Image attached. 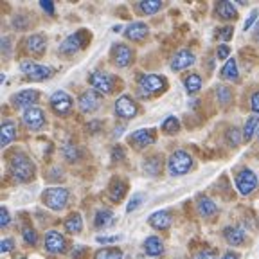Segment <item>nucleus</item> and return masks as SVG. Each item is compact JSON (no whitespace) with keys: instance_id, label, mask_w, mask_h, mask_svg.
I'll return each instance as SVG.
<instances>
[{"instance_id":"obj_27","label":"nucleus","mask_w":259,"mask_h":259,"mask_svg":"<svg viewBox=\"0 0 259 259\" xmlns=\"http://www.w3.org/2000/svg\"><path fill=\"white\" fill-rule=\"evenodd\" d=\"M83 229V220H81L79 212H72L69 218L65 220V231L69 234H79Z\"/></svg>"},{"instance_id":"obj_41","label":"nucleus","mask_w":259,"mask_h":259,"mask_svg":"<svg viewBox=\"0 0 259 259\" xmlns=\"http://www.w3.org/2000/svg\"><path fill=\"white\" fill-rule=\"evenodd\" d=\"M232 34H234V29H232L231 25H225V27H222V29H220V31H218V36L222 38L223 41L231 40Z\"/></svg>"},{"instance_id":"obj_51","label":"nucleus","mask_w":259,"mask_h":259,"mask_svg":"<svg viewBox=\"0 0 259 259\" xmlns=\"http://www.w3.org/2000/svg\"><path fill=\"white\" fill-rule=\"evenodd\" d=\"M83 252H85V247H81V245H77L76 250H72V257H74V259H77L81 254H83Z\"/></svg>"},{"instance_id":"obj_3","label":"nucleus","mask_w":259,"mask_h":259,"mask_svg":"<svg viewBox=\"0 0 259 259\" xmlns=\"http://www.w3.org/2000/svg\"><path fill=\"white\" fill-rule=\"evenodd\" d=\"M167 87V81L157 74H144L139 77V92L142 97H150L153 94L164 92Z\"/></svg>"},{"instance_id":"obj_24","label":"nucleus","mask_w":259,"mask_h":259,"mask_svg":"<svg viewBox=\"0 0 259 259\" xmlns=\"http://www.w3.org/2000/svg\"><path fill=\"white\" fill-rule=\"evenodd\" d=\"M198 212L200 216H203V218H209V216H214L216 212H218V205H216L214 202L210 198H207V196H200L198 198Z\"/></svg>"},{"instance_id":"obj_1","label":"nucleus","mask_w":259,"mask_h":259,"mask_svg":"<svg viewBox=\"0 0 259 259\" xmlns=\"http://www.w3.org/2000/svg\"><path fill=\"white\" fill-rule=\"evenodd\" d=\"M9 173H11L13 180H16V182H29L34 177V164H32L27 155L16 153L9 160Z\"/></svg>"},{"instance_id":"obj_34","label":"nucleus","mask_w":259,"mask_h":259,"mask_svg":"<svg viewBox=\"0 0 259 259\" xmlns=\"http://www.w3.org/2000/svg\"><path fill=\"white\" fill-rule=\"evenodd\" d=\"M184 83H186L187 94H196L200 89H202V77H200L198 74H189Z\"/></svg>"},{"instance_id":"obj_33","label":"nucleus","mask_w":259,"mask_h":259,"mask_svg":"<svg viewBox=\"0 0 259 259\" xmlns=\"http://www.w3.org/2000/svg\"><path fill=\"white\" fill-rule=\"evenodd\" d=\"M61 153H63L65 160L77 162V158H79V148L76 144H72V142H65V146L61 148Z\"/></svg>"},{"instance_id":"obj_45","label":"nucleus","mask_w":259,"mask_h":259,"mask_svg":"<svg viewBox=\"0 0 259 259\" xmlns=\"http://www.w3.org/2000/svg\"><path fill=\"white\" fill-rule=\"evenodd\" d=\"M229 54H231V47L229 45H218V60H229Z\"/></svg>"},{"instance_id":"obj_25","label":"nucleus","mask_w":259,"mask_h":259,"mask_svg":"<svg viewBox=\"0 0 259 259\" xmlns=\"http://www.w3.org/2000/svg\"><path fill=\"white\" fill-rule=\"evenodd\" d=\"M238 63H236V60L232 58V60H227V63L222 67V70H220V77L225 81H238Z\"/></svg>"},{"instance_id":"obj_20","label":"nucleus","mask_w":259,"mask_h":259,"mask_svg":"<svg viewBox=\"0 0 259 259\" xmlns=\"http://www.w3.org/2000/svg\"><path fill=\"white\" fill-rule=\"evenodd\" d=\"M223 238L229 245L232 247H238V245H243L245 243V231L241 227H225L223 229Z\"/></svg>"},{"instance_id":"obj_38","label":"nucleus","mask_w":259,"mask_h":259,"mask_svg":"<svg viewBox=\"0 0 259 259\" xmlns=\"http://www.w3.org/2000/svg\"><path fill=\"white\" fill-rule=\"evenodd\" d=\"M241 135H239V130L236 128V126H232L229 132H227V142H229V146H232V148H236V146L241 142Z\"/></svg>"},{"instance_id":"obj_39","label":"nucleus","mask_w":259,"mask_h":259,"mask_svg":"<svg viewBox=\"0 0 259 259\" xmlns=\"http://www.w3.org/2000/svg\"><path fill=\"white\" fill-rule=\"evenodd\" d=\"M142 202H144V194L137 193L132 196V200H130L128 207H126V212H134V210H137L139 207L142 205Z\"/></svg>"},{"instance_id":"obj_54","label":"nucleus","mask_w":259,"mask_h":259,"mask_svg":"<svg viewBox=\"0 0 259 259\" xmlns=\"http://www.w3.org/2000/svg\"><path fill=\"white\" fill-rule=\"evenodd\" d=\"M254 40L259 44V25H257V31H255V34H254Z\"/></svg>"},{"instance_id":"obj_35","label":"nucleus","mask_w":259,"mask_h":259,"mask_svg":"<svg viewBox=\"0 0 259 259\" xmlns=\"http://www.w3.org/2000/svg\"><path fill=\"white\" fill-rule=\"evenodd\" d=\"M178 130H180V121L173 115L166 119V121L162 122V132L167 135H173V134H178Z\"/></svg>"},{"instance_id":"obj_43","label":"nucleus","mask_w":259,"mask_h":259,"mask_svg":"<svg viewBox=\"0 0 259 259\" xmlns=\"http://www.w3.org/2000/svg\"><path fill=\"white\" fill-rule=\"evenodd\" d=\"M257 15H259L257 9H252L250 15H248V18L245 20V24H243V29H245V31H247V29H250V27H252V24H254V22L257 20Z\"/></svg>"},{"instance_id":"obj_52","label":"nucleus","mask_w":259,"mask_h":259,"mask_svg":"<svg viewBox=\"0 0 259 259\" xmlns=\"http://www.w3.org/2000/svg\"><path fill=\"white\" fill-rule=\"evenodd\" d=\"M99 128H101V122H92V124L87 126V130H94V134H96Z\"/></svg>"},{"instance_id":"obj_47","label":"nucleus","mask_w":259,"mask_h":259,"mask_svg":"<svg viewBox=\"0 0 259 259\" xmlns=\"http://www.w3.org/2000/svg\"><path fill=\"white\" fill-rule=\"evenodd\" d=\"M124 157H126V153H124V150H122L121 146H115L112 150V160H124Z\"/></svg>"},{"instance_id":"obj_13","label":"nucleus","mask_w":259,"mask_h":259,"mask_svg":"<svg viewBox=\"0 0 259 259\" xmlns=\"http://www.w3.org/2000/svg\"><path fill=\"white\" fill-rule=\"evenodd\" d=\"M137 110H139L137 103H135L130 96H121L117 101H115V113H117L119 117H122V119L135 117Z\"/></svg>"},{"instance_id":"obj_18","label":"nucleus","mask_w":259,"mask_h":259,"mask_svg":"<svg viewBox=\"0 0 259 259\" xmlns=\"http://www.w3.org/2000/svg\"><path fill=\"white\" fill-rule=\"evenodd\" d=\"M148 222H150V225L153 227V229H157V231H166V229L171 227V223H173V218H171L169 210H157V212H153V214L148 218Z\"/></svg>"},{"instance_id":"obj_17","label":"nucleus","mask_w":259,"mask_h":259,"mask_svg":"<svg viewBox=\"0 0 259 259\" xmlns=\"http://www.w3.org/2000/svg\"><path fill=\"white\" fill-rule=\"evenodd\" d=\"M194 61H196L194 54L191 53V51H187V49H182V51H178L173 56V60H171V69L173 70L189 69L191 65H194Z\"/></svg>"},{"instance_id":"obj_15","label":"nucleus","mask_w":259,"mask_h":259,"mask_svg":"<svg viewBox=\"0 0 259 259\" xmlns=\"http://www.w3.org/2000/svg\"><path fill=\"white\" fill-rule=\"evenodd\" d=\"M38 97H40V92H38V90L27 89V90H22V92L15 94V96L11 97V103L16 106V108L27 110L38 101Z\"/></svg>"},{"instance_id":"obj_26","label":"nucleus","mask_w":259,"mask_h":259,"mask_svg":"<svg viewBox=\"0 0 259 259\" xmlns=\"http://www.w3.org/2000/svg\"><path fill=\"white\" fill-rule=\"evenodd\" d=\"M16 137V124L11 121H6L0 128V144L8 146L9 142H13V139Z\"/></svg>"},{"instance_id":"obj_37","label":"nucleus","mask_w":259,"mask_h":259,"mask_svg":"<svg viewBox=\"0 0 259 259\" xmlns=\"http://www.w3.org/2000/svg\"><path fill=\"white\" fill-rule=\"evenodd\" d=\"M216 97H218V101L222 103V105H229L232 99L231 89H227V87H218V89H216Z\"/></svg>"},{"instance_id":"obj_49","label":"nucleus","mask_w":259,"mask_h":259,"mask_svg":"<svg viewBox=\"0 0 259 259\" xmlns=\"http://www.w3.org/2000/svg\"><path fill=\"white\" fill-rule=\"evenodd\" d=\"M40 6H41V9H44V11L49 13V15H54V4L51 2V0H41Z\"/></svg>"},{"instance_id":"obj_12","label":"nucleus","mask_w":259,"mask_h":259,"mask_svg":"<svg viewBox=\"0 0 259 259\" xmlns=\"http://www.w3.org/2000/svg\"><path fill=\"white\" fill-rule=\"evenodd\" d=\"M128 142L134 148L141 150V148H146V146H151L155 142V130L151 128H142V130H137L134 134L128 137Z\"/></svg>"},{"instance_id":"obj_22","label":"nucleus","mask_w":259,"mask_h":259,"mask_svg":"<svg viewBox=\"0 0 259 259\" xmlns=\"http://www.w3.org/2000/svg\"><path fill=\"white\" fill-rule=\"evenodd\" d=\"M144 252L151 257H157V255L164 254V241H162L158 236H150V238L144 241Z\"/></svg>"},{"instance_id":"obj_21","label":"nucleus","mask_w":259,"mask_h":259,"mask_svg":"<svg viewBox=\"0 0 259 259\" xmlns=\"http://www.w3.org/2000/svg\"><path fill=\"white\" fill-rule=\"evenodd\" d=\"M45 47H47V41L41 34H31V36L25 40V49L29 53L34 54V56H40L45 53Z\"/></svg>"},{"instance_id":"obj_40","label":"nucleus","mask_w":259,"mask_h":259,"mask_svg":"<svg viewBox=\"0 0 259 259\" xmlns=\"http://www.w3.org/2000/svg\"><path fill=\"white\" fill-rule=\"evenodd\" d=\"M22 236H24V241L27 243V245H36L38 236H36V232H34V229L24 227V229H22Z\"/></svg>"},{"instance_id":"obj_36","label":"nucleus","mask_w":259,"mask_h":259,"mask_svg":"<svg viewBox=\"0 0 259 259\" xmlns=\"http://www.w3.org/2000/svg\"><path fill=\"white\" fill-rule=\"evenodd\" d=\"M94 259H122V252L119 248H101L96 252Z\"/></svg>"},{"instance_id":"obj_50","label":"nucleus","mask_w":259,"mask_h":259,"mask_svg":"<svg viewBox=\"0 0 259 259\" xmlns=\"http://www.w3.org/2000/svg\"><path fill=\"white\" fill-rule=\"evenodd\" d=\"M196 259H216V252L214 250H203L196 255Z\"/></svg>"},{"instance_id":"obj_9","label":"nucleus","mask_w":259,"mask_h":259,"mask_svg":"<svg viewBox=\"0 0 259 259\" xmlns=\"http://www.w3.org/2000/svg\"><path fill=\"white\" fill-rule=\"evenodd\" d=\"M22 121H24V124L27 126L29 130H41L45 124V113L41 108H38V106H31V108L24 110V113H22Z\"/></svg>"},{"instance_id":"obj_23","label":"nucleus","mask_w":259,"mask_h":259,"mask_svg":"<svg viewBox=\"0 0 259 259\" xmlns=\"http://www.w3.org/2000/svg\"><path fill=\"white\" fill-rule=\"evenodd\" d=\"M142 169H144L146 175H150V177H158L162 171V158L158 155H153L150 158H144L142 162Z\"/></svg>"},{"instance_id":"obj_7","label":"nucleus","mask_w":259,"mask_h":259,"mask_svg":"<svg viewBox=\"0 0 259 259\" xmlns=\"http://www.w3.org/2000/svg\"><path fill=\"white\" fill-rule=\"evenodd\" d=\"M236 187L243 196H248V194L254 193V189L257 187V177L252 169H243L236 177Z\"/></svg>"},{"instance_id":"obj_19","label":"nucleus","mask_w":259,"mask_h":259,"mask_svg":"<svg viewBox=\"0 0 259 259\" xmlns=\"http://www.w3.org/2000/svg\"><path fill=\"white\" fill-rule=\"evenodd\" d=\"M148 32H150V29H148V25H146L144 22H132V24L126 27L124 36L132 41H141L148 36Z\"/></svg>"},{"instance_id":"obj_48","label":"nucleus","mask_w":259,"mask_h":259,"mask_svg":"<svg viewBox=\"0 0 259 259\" xmlns=\"http://www.w3.org/2000/svg\"><path fill=\"white\" fill-rule=\"evenodd\" d=\"M250 108L254 110V112L259 115V90L254 94V96L250 97Z\"/></svg>"},{"instance_id":"obj_31","label":"nucleus","mask_w":259,"mask_h":259,"mask_svg":"<svg viewBox=\"0 0 259 259\" xmlns=\"http://www.w3.org/2000/svg\"><path fill=\"white\" fill-rule=\"evenodd\" d=\"M124 193H126V184L122 180H113L112 186H110V200L119 202V200H122Z\"/></svg>"},{"instance_id":"obj_16","label":"nucleus","mask_w":259,"mask_h":259,"mask_svg":"<svg viewBox=\"0 0 259 259\" xmlns=\"http://www.w3.org/2000/svg\"><path fill=\"white\" fill-rule=\"evenodd\" d=\"M112 60L117 67H128L134 61V51L124 44H117L112 49Z\"/></svg>"},{"instance_id":"obj_2","label":"nucleus","mask_w":259,"mask_h":259,"mask_svg":"<svg viewBox=\"0 0 259 259\" xmlns=\"http://www.w3.org/2000/svg\"><path fill=\"white\" fill-rule=\"evenodd\" d=\"M69 189H65V187H47L41 194V202L49 209L63 210L67 207V202H69Z\"/></svg>"},{"instance_id":"obj_42","label":"nucleus","mask_w":259,"mask_h":259,"mask_svg":"<svg viewBox=\"0 0 259 259\" xmlns=\"http://www.w3.org/2000/svg\"><path fill=\"white\" fill-rule=\"evenodd\" d=\"M13 247H15V241H13L11 238H6L0 243V252H2V254H8V252L13 250Z\"/></svg>"},{"instance_id":"obj_6","label":"nucleus","mask_w":259,"mask_h":259,"mask_svg":"<svg viewBox=\"0 0 259 259\" xmlns=\"http://www.w3.org/2000/svg\"><path fill=\"white\" fill-rule=\"evenodd\" d=\"M87 44V31L81 29V31L74 32L70 36H67L63 40V44L60 45V53L61 54H76L77 51L85 47Z\"/></svg>"},{"instance_id":"obj_46","label":"nucleus","mask_w":259,"mask_h":259,"mask_svg":"<svg viewBox=\"0 0 259 259\" xmlns=\"http://www.w3.org/2000/svg\"><path fill=\"white\" fill-rule=\"evenodd\" d=\"M121 239V236H97L96 241L103 243V245H108V243H117Z\"/></svg>"},{"instance_id":"obj_53","label":"nucleus","mask_w":259,"mask_h":259,"mask_svg":"<svg viewBox=\"0 0 259 259\" xmlns=\"http://www.w3.org/2000/svg\"><path fill=\"white\" fill-rule=\"evenodd\" d=\"M222 259H239V255L236 254V252H227V254L223 255Z\"/></svg>"},{"instance_id":"obj_30","label":"nucleus","mask_w":259,"mask_h":259,"mask_svg":"<svg viewBox=\"0 0 259 259\" xmlns=\"http://www.w3.org/2000/svg\"><path fill=\"white\" fill-rule=\"evenodd\" d=\"M113 223V212L110 209H101L96 212V218H94V225L97 229H105V227L112 225Z\"/></svg>"},{"instance_id":"obj_44","label":"nucleus","mask_w":259,"mask_h":259,"mask_svg":"<svg viewBox=\"0 0 259 259\" xmlns=\"http://www.w3.org/2000/svg\"><path fill=\"white\" fill-rule=\"evenodd\" d=\"M9 222H11V216H9V210L6 207H0V225L8 227Z\"/></svg>"},{"instance_id":"obj_29","label":"nucleus","mask_w":259,"mask_h":259,"mask_svg":"<svg viewBox=\"0 0 259 259\" xmlns=\"http://www.w3.org/2000/svg\"><path fill=\"white\" fill-rule=\"evenodd\" d=\"M216 13H218V16L222 18V20H234L236 15H238V11H236L234 4L232 2H220L218 8H216Z\"/></svg>"},{"instance_id":"obj_10","label":"nucleus","mask_w":259,"mask_h":259,"mask_svg":"<svg viewBox=\"0 0 259 259\" xmlns=\"http://www.w3.org/2000/svg\"><path fill=\"white\" fill-rule=\"evenodd\" d=\"M77 106L83 113H92L101 106V96L96 90H85L77 99Z\"/></svg>"},{"instance_id":"obj_28","label":"nucleus","mask_w":259,"mask_h":259,"mask_svg":"<svg viewBox=\"0 0 259 259\" xmlns=\"http://www.w3.org/2000/svg\"><path fill=\"white\" fill-rule=\"evenodd\" d=\"M259 132V115H252L247 119L245 126H243V141H252L255 134Z\"/></svg>"},{"instance_id":"obj_32","label":"nucleus","mask_w":259,"mask_h":259,"mask_svg":"<svg viewBox=\"0 0 259 259\" xmlns=\"http://www.w3.org/2000/svg\"><path fill=\"white\" fill-rule=\"evenodd\" d=\"M160 8H162L160 0H142V2H139V9L144 15H155L157 11H160Z\"/></svg>"},{"instance_id":"obj_14","label":"nucleus","mask_w":259,"mask_h":259,"mask_svg":"<svg viewBox=\"0 0 259 259\" xmlns=\"http://www.w3.org/2000/svg\"><path fill=\"white\" fill-rule=\"evenodd\" d=\"M67 248V241L58 231H49L45 234V250L49 254H61Z\"/></svg>"},{"instance_id":"obj_55","label":"nucleus","mask_w":259,"mask_h":259,"mask_svg":"<svg viewBox=\"0 0 259 259\" xmlns=\"http://www.w3.org/2000/svg\"><path fill=\"white\" fill-rule=\"evenodd\" d=\"M22 259H24V257H22Z\"/></svg>"},{"instance_id":"obj_4","label":"nucleus","mask_w":259,"mask_h":259,"mask_svg":"<svg viewBox=\"0 0 259 259\" xmlns=\"http://www.w3.org/2000/svg\"><path fill=\"white\" fill-rule=\"evenodd\" d=\"M191 167H193V157L187 151H175L167 160V171L173 177H182V175L189 173Z\"/></svg>"},{"instance_id":"obj_8","label":"nucleus","mask_w":259,"mask_h":259,"mask_svg":"<svg viewBox=\"0 0 259 259\" xmlns=\"http://www.w3.org/2000/svg\"><path fill=\"white\" fill-rule=\"evenodd\" d=\"M90 85L94 87L97 94H103V96H108L113 92V77L106 72L101 70H96V72L90 74Z\"/></svg>"},{"instance_id":"obj_5","label":"nucleus","mask_w":259,"mask_h":259,"mask_svg":"<svg viewBox=\"0 0 259 259\" xmlns=\"http://www.w3.org/2000/svg\"><path fill=\"white\" fill-rule=\"evenodd\" d=\"M20 70L32 81H44L49 79V77H53L54 70L47 65H41L36 63V61H31V60H24L20 63Z\"/></svg>"},{"instance_id":"obj_11","label":"nucleus","mask_w":259,"mask_h":259,"mask_svg":"<svg viewBox=\"0 0 259 259\" xmlns=\"http://www.w3.org/2000/svg\"><path fill=\"white\" fill-rule=\"evenodd\" d=\"M72 105H74L72 97H70L67 92H63V90H58V92H54L53 96H51V106H53L54 112L60 113V115L70 113Z\"/></svg>"}]
</instances>
